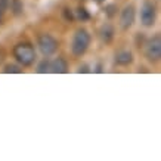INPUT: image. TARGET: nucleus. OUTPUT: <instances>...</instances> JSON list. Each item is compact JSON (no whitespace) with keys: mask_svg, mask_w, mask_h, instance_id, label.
Masks as SVG:
<instances>
[{"mask_svg":"<svg viewBox=\"0 0 161 161\" xmlns=\"http://www.w3.org/2000/svg\"><path fill=\"white\" fill-rule=\"evenodd\" d=\"M14 56L22 67H31L36 61V49L34 46L28 42H21L15 44Z\"/></svg>","mask_w":161,"mask_h":161,"instance_id":"obj_1","label":"nucleus"},{"mask_svg":"<svg viewBox=\"0 0 161 161\" xmlns=\"http://www.w3.org/2000/svg\"><path fill=\"white\" fill-rule=\"evenodd\" d=\"M90 33L86 28H78L73 36V42H71V52L74 56H83L87 52L89 46H90Z\"/></svg>","mask_w":161,"mask_h":161,"instance_id":"obj_2","label":"nucleus"},{"mask_svg":"<svg viewBox=\"0 0 161 161\" xmlns=\"http://www.w3.org/2000/svg\"><path fill=\"white\" fill-rule=\"evenodd\" d=\"M37 46H39L40 52H42L44 56H52V55L58 50L59 43L53 36L43 33V34H40L39 37H37Z\"/></svg>","mask_w":161,"mask_h":161,"instance_id":"obj_3","label":"nucleus"},{"mask_svg":"<svg viewBox=\"0 0 161 161\" xmlns=\"http://www.w3.org/2000/svg\"><path fill=\"white\" fill-rule=\"evenodd\" d=\"M145 46V56L149 62H158L161 58V39L157 34L148 40Z\"/></svg>","mask_w":161,"mask_h":161,"instance_id":"obj_4","label":"nucleus"},{"mask_svg":"<svg viewBox=\"0 0 161 161\" xmlns=\"http://www.w3.org/2000/svg\"><path fill=\"white\" fill-rule=\"evenodd\" d=\"M155 16H157V10L155 6L152 5L151 2H145L143 6L141 9V22L145 27H152L155 24Z\"/></svg>","mask_w":161,"mask_h":161,"instance_id":"obj_5","label":"nucleus"},{"mask_svg":"<svg viewBox=\"0 0 161 161\" xmlns=\"http://www.w3.org/2000/svg\"><path fill=\"white\" fill-rule=\"evenodd\" d=\"M135 18H136V10L133 5H127L124 6V9L120 14V27L121 30L127 31V30L132 28V25L135 24Z\"/></svg>","mask_w":161,"mask_h":161,"instance_id":"obj_6","label":"nucleus"},{"mask_svg":"<svg viewBox=\"0 0 161 161\" xmlns=\"http://www.w3.org/2000/svg\"><path fill=\"white\" fill-rule=\"evenodd\" d=\"M50 71L55 74H65L68 73V64L64 58L58 56V58H55L52 62H50Z\"/></svg>","mask_w":161,"mask_h":161,"instance_id":"obj_7","label":"nucleus"},{"mask_svg":"<svg viewBox=\"0 0 161 161\" xmlns=\"http://www.w3.org/2000/svg\"><path fill=\"white\" fill-rule=\"evenodd\" d=\"M114 34H115V31L111 24H103L99 30V37L105 44H109L114 40Z\"/></svg>","mask_w":161,"mask_h":161,"instance_id":"obj_8","label":"nucleus"},{"mask_svg":"<svg viewBox=\"0 0 161 161\" xmlns=\"http://www.w3.org/2000/svg\"><path fill=\"white\" fill-rule=\"evenodd\" d=\"M133 62V53L130 50H120L115 55V64L121 65V67H127Z\"/></svg>","mask_w":161,"mask_h":161,"instance_id":"obj_9","label":"nucleus"},{"mask_svg":"<svg viewBox=\"0 0 161 161\" xmlns=\"http://www.w3.org/2000/svg\"><path fill=\"white\" fill-rule=\"evenodd\" d=\"M9 6L15 16H19V15L24 14V3H22V0H10Z\"/></svg>","mask_w":161,"mask_h":161,"instance_id":"obj_10","label":"nucleus"},{"mask_svg":"<svg viewBox=\"0 0 161 161\" xmlns=\"http://www.w3.org/2000/svg\"><path fill=\"white\" fill-rule=\"evenodd\" d=\"M75 18H78L81 22H84V21L90 19V14L87 12V9H86V8L80 6V8H77V10H75Z\"/></svg>","mask_w":161,"mask_h":161,"instance_id":"obj_11","label":"nucleus"},{"mask_svg":"<svg viewBox=\"0 0 161 161\" xmlns=\"http://www.w3.org/2000/svg\"><path fill=\"white\" fill-rule=\"evenodd\" d=\"M3 73L6 74H21L22 73V68H21L19 65H15V64H8L3 69Z\"/></svg>","mask_w":161,"mask_h":161,"instance_id":"obj_12","label":"nucleus"},{"mask_svg":"<svg viewBox=\"0 0 161 161\" xmlns=\"http://www.w3.org/2000/svg\"><path fill=\"white\" fill-rule=\"evenodd\" d=\"M117 12H118L117 5H114V3H109V5L105 6V15H107L109 19H112V18H114V16L117 15Z\"/></svg>","mask_w":161,"mask_h":161,"instance_id":"obj_13","label":"nucleus"},{"mask_svg":"<svg viewBox=\"0 0 161 161\" xmlns=\"http://www.w3.org/2000/svg\"><path fill=\"white\" fill-rule=\"evenodd\" d=\"M49 71H50V61L46 58L37 65V73L43 74V73H49Z\"/></svg>","mask_w":161,"mask_h":161,"instance_id":"obj_14","label":"nucleus"},{"mask_svg":"<svg viewBox=\"0 0 161 161\" xmlns=\"http://www.w3.org/2000/svg\"><path fill=\"white\" fill-rule=\"evenodd\" d=\"M62 15H64V18H65V21H68V22H73L75 19V15H74V12L69 8H65L62 10Z\"/></svg>","mask_w":161,"mask_h":161,"instance_id":"obj_15","label":"nucleus"},{"mask_svg":"<svg viewBox=\"0 0 161 161\" xmlns=\"http://www.w3.org/2000/svg\"><path fill=\"white\" fill-rule=\"evenodd\" d=\"M9 3L10 0H0V9H3L6 12V9L9 8Z\"/></svg>","mask_w":161,"mask_h":161,"instance_id":"obj_16","label":"nucleus"},{"mask_svg":"<svg viewBox=\"0 0 161 161\" xmlns=\"http://www.w3.org/2000/svg\"><path fill=\"white\" fill-rule=\"evenodd\" d=\"M77 71H78V73H90V69H89V65H86V64H84V65H80Z\"/></svg>","mask_w":161,"mask_h":161,"instance_id":"obj_17","label":"nucleus"},{"mask_svg":"<svg viewBox=\"0 0 161 161\" xmlns=\"http://www.w3.org/2000/svg\"><path fill=\"white\" fill-rule=\"evenodd\" d=\"M3 16H5V10L0 9V25L3 24Z\"/></svg>","mask_w":161,"mask_h":161,"instance_id":"obj_18","label":"nucleus"},{"mask_svg":"<svg viewBox=\"0 0 161 161\" xmlns=\"http://www.w3.org/2000/svg\"><path fill=\"white\" fill-rule=\"evenodd\" d=\"M96 2H98V3H102V2H105V0H96Z\"/></svg>","mask_w":161,"mask_h":161,"instance_id":"obj_19","label":"nucleus"}]
</instances>
